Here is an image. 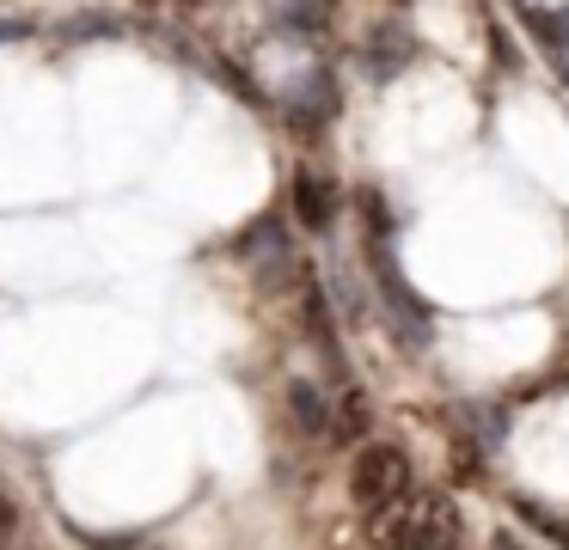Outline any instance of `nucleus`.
I'll use <instances>...</instances> for the list:
<instances>
[{"label":"nucleus","instance_id":"4","mask_svg":"<svg viewBox=\"0 0 569 550\" xmlns=\"http://www.w3.org/2000/svg\"><path fill=\"white\" fill-rule=\"evenodd\" d=\"M288 416H295V422L307 428L312 440H325V447H331V403H325V391H319V386L295 379V386H288Z\"/></svg>","mask_w":569,"mask_h":550},{"label":"nucleus","instance_id":"1","mask_svg":"<svg viewBox=\"0 0 569 550\" xmlns=\"http://www.w3.org/2000/svg\"><path fill=\"white\" fill-rule=\"evenodd\" d=\"M368 538H373V550H459L466 526H459L453 496H441V489H405L380 513H368Z\"/></svg>","mask_w":569,"mask_h":550},{"label":"nucleus","instance_id":"3","mask_svg":"<svg viewBox=\"0 0 569 550\" xmlns=\"http://www.w3.org/2000/svg\"><path fill=\"white\" fill-rule=\"evenodd\" d=\"M295 214H300V227L325 232L337 220V183L319 178V171H295Z\"/></svg>","mask_w":569,"mask_h":550},{"label":"nucleus","instance_id":"6","mask_svg":"<svg viewBox=\"0 0 569 550\" xmlns=\"http://www.w3.org/2000/svg\"><path fill=\"white\" fill-rule=\"evenodd\" d=\"M373 49H380V56H368V68H380V73H392L398 61L410 56V49H405V31H380V37H373Z\"/></svg>","mask_w":569,"mask_h":550},{"label":"nucleus","instance_id":"9","mask_svg":"<svg viewBox=\"0 0 569 550\" xmlns=\"http://www.w3.org/2000/svg\"><path fill=\"white\" fill-rule=\"evenodd\" d=\"M19 37H31V24H19V19H0V43H19Z\"/></svg>","mask_w":569,"mask_h":550},{"label":"nucleus","instance_id":"8","mask_svg":"<svg viewBox=\"0 0 569 550\" xmlns=\"http://www.w3.org/2000/svg\"><path fill=\"white\" fill-rule=\"evenodd\" d=\"M13 532H19V508H13L7 496H0V550L13 544Z\"/></svg>","mask_w":569,"mask_h":550},{"label":"nucleus","instance_id":"10","mask_svg":"<svg viewBox=\"0 0 569 550\" xmlns=\"http://www.w3.org/2000/svg\"><path fill=\"white\" fill-rule=\"evenodd\" d=\"M490 550H527V544H520V538H508V532H496V544Z\"/></svg>","mask_w":569,"mask_h":550},{"label":"nucleus","instance_id":"2","mask_svg":"<svg viewBox=\"0 0 569 550\" xmlns=\"http://www.w3.org/2000/svg\"><path fill=\"white\" fill-rule=\"evenodd\" d=\"M405 489H417V471H410V452L392 447V440H368L356 452V471H349V496H356L361 513H380L386 501H398Z\"/></svg>","mask_w":569,"mask_h":550},{"label":"nucleus","instance_id":"11","mask_svg":"<svg viewBox=\"0 0 569 550\" xmlns=\"http://www.w3.org/2000/svg\"><path fill=\"white\" fill-rule=\"evenodd\" d=\"M184 7H190V0H184Z\"/></svg>","mask_w":569,"mask_h":550},{"label":"nucleus","instance_id":"7","mask_svg":"<svg viewBox=\"0 0 569 550\" xmlns=\"http://www.w3.org/2000/svg\"><path fill=\"white\" fill-rule=\"evenodd\" d=\"M288 19H295V24H325V19H331V0H288Z\"/></svg>","mask_w":569,"mask_h":550},{"label":"nucleus","instance_id":"5","mask_svg":"<svg viewBox=\"0 0 569 550\" xmlns=\"http://www.w3.org/2000/svg\"><path fill=\"white\" fill-rule=\"evenodd\" d=\"M515 513L532 526V532H545L551 544L569 550V508H545V501H515Z\"/></svg>","mask_w":569,"mask_h":550}]
</instances>
